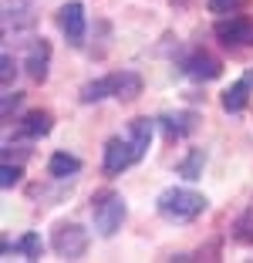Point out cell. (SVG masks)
<instances>
[{
	"label": "cell",
	"mask_w": 253,
	"mask_h": 263,
	"mask_svg": "<svg viewBox=\"0 0 253 263\" xmlns=\"http://www.w3.org/2000/svg\"><path fill=\"white\" fill-rule=\"evenodd\" d=\"M47 169H51L54 179H68V176H75V172L81 169V159L71 155V152H54L51 162H47Z\"/></svg>",
	"instance_id": "8fae6325"
},
{
	"label": "cell",
	"mask_w": 253,
	"mask_h": 263,
	"mask_svg": "<svg viewBox=\"0 0 253 263\" xmlns=\"http://www.w3.org/2000/svg\"><path fill=\"white\" fill-rule=\"evenodd\" d=\"M58 24H61L64 37H68L75 47L84 44V7L78 4V0H71V4H64V7L58 10Z\"/></svg>",
	"instance_id": "8992f818"
},
{
	"label": "cell",
	"mask_w": 253,
	"mask_h": 263,
	"mask_svg": "<svg viewBox=\"0 0 253 263\" xmlns=\"http://www.w3.org/2000/svg\"><path fill=\"white\" fill-rule=\"evenodd\" d=\"M47 61H51V44L41 37V41H34V44L27 47L24 68H27V74H31L34 81H44V78H47Z\"/></svg>",
	"instance_id": "ba28073f"
},
{
	"label": "cell",
	"mask_w": 253,
	"mask_h": 263,
	"mask_svg": "<svg viewBox=\"0 0 253 263\" xmlns=\"http://www.w3.org/2000/svg\"><path fill=\"white\" fill-rule=\"evenodd\" d=\"M14 74H17V68H14V58H10V54H4V58H0V81H4V88H10Z\"/></svg>",
	"instance_id": "ffe728a7"
},
{
	"label": "cell",
	"mask_w": 253,
	"mask_h": 263,
	"mask_svg": "<svg viewBox=\"0 0 253 263\" xmlns=\"http://www.w3.org/2000/svg\"><path fill=\"white\" fill-rule=\"evenodd\" d=\"M122 219H125V199L118 193H98L95 196V230L101 236H115L122 230Z\"/></svg>",
	"instance_id": "7a4b0ae2"
},
{
	"label": "cell",
	"mask_w": 253,
	"mask_h": 263,
	"mask_svg": "<svg viewBox=\"0 0 253 263\" xmlns=\"http://www.w3.org/2000/svg\"><path fill=\"white\" fill-rule=\"evenodd\" d=\"M203 165H206V152H203V148H192L189 155H186L183 162H179V176L183 179H200L203 176Z\"/></svg>",
	"instance_id": "9a60e30c"
},
{
	"label": "cell",
	"mask_w": 253,
	"mask_h": 263,
	"mask_svg": "<svg viewBox=\"0 0 253 263\" xmlns=\"http://www.w3.org/2000/svg\"><path fill=\"white\" fill-rule=\"evenodd\" d=\"M21 132L27 135V139H41V135H47L51 132V115L47 111H27L21 122Z\"/></svg>",
	"instance_id": "7c38bea8"
},
{
	"label": "cell",
	"mask_w": 253,
	"mask_h": 263,
	"mask_svg": "<svg viewBox=\"0 0 253 263\" xmlns=\"http://www.w3.org/2000/svg\"><path fill=\"white\" fill-rule=\"evenodd\" d=\"M129 142H132V148H135V155L142 159V155L149 152V142H152V122H149V118H135V122L129 125Z\"/></svg>",
	"instance_id": "30bf717a"
},
{
	"label": "cell",
	"mask_w": 253,
	"mask_h": 263,
	"mask_svg": "<svg viewBox=\"0 0 253 263\" xmlns=\"http://www.w3.org/2000/svg\"><path fill=\"white\" fill-rule=\"evenodd\" d=\"M155 206H159V213L166 219H176V223H186V219H196L206 209V196L203 193H192V189H166V193L155 199Z\"/></svg>",
	"instance_id": "6da1fadb"
},
{
	"label": "cell",
	"mask_w": 253,
	"mask_h": 263,
	"mask_svg": "<svg viewBox=\"0 0 253 263\" xmlns=\"http://www.w3.org/2000/svg\"><path fill=\"white\" fill-rule=\"evenodd\" d=\"M17 247L24 250V256H27V260H41V253H44V243H41L38 233H27V236H24Z\"/></svg>",
	"instance_id": "ac0fdd59"
},
{
	"label": "cell",
	"mask_w": 253,
	"mask_h": 263,
	"mask_svg": "<svg viewBox=\"0 0 253 263\" xmlns=\"http://www.w3.org/2000/svg\"><path fill=\"white\" fill-rule=\"evenodd\" d=\"M17 105H21V95H17V91L14 95H10V91L4 95V118H10V111H14Z\"/></svg>",
	"instance_id": "7402d4cb"
},
{
	"label": "cell",
	"mask_w": 253,
	"mask_h": 263,
	"mask_svg": "<svg viewBox=\"0 0 253 263\" xmlns=\"http://www.w3.org/2000/svg\"><path fill=\"white\" fill-rule=\"evenodd\" d=\"M17 182H21V165H10L7 159H4V165H0V186L10 189V186H17Z\"/></svg>",
	"instance_id": "d6986e66"
},
{
	"label": "cell",
	"mask_w": 253,
	"mask_h": 263,
	"mask_svg": "<svg viewBox=\"0 0 253 263\" xmlns=\"http://www.w3.org/2000/svg\"><path fill=\"white\" fill-rule=\"evenodd\" d=\"M183 71L192 81H216V78L223 74V64L216 61L213 54H206V51H196V54H189L183 61Z\"/></svg>",
	"instance_id": "52a82bcc"
},
{
	"label": "cell",
	"mask_w": 253,
	"mask_h": 263,
	"mask_svg": "<svg viewBox=\"0 0 253 263\" xmlns=\"http://www.w3.org/2000/svg\"><path fill=\"white\" fill-rule=\"evenodd\" d=\"M233 236H237L240 243H253V206L237 219V226H233Z\"/></svg>",
	"instance_id": "e0dca14e"
},
{
	"label": "cell",
	"mask_w": 253,
	"mask_h": 263,
	"mask_svg": "<svg viewBox=\"0 0 253 263\" xmlns=\"http://www.w3.org/2000/svg\"><path fill=\"white\" fill-rule=\"evenodd\" d=\"M54 253L64 256V260H78V256H84V250H88V230L78 223H64L54 230V240H51Z\"/></svg>",
	"instance_id": "3957f363"
},
{
	"label": "cell",
	"mask_w": 253,
	"mask_h": 263,
	"mask_svg": "<svg viewBox=\"0 0 253 263\" xmlns=\"http://www.w3.org/2000/svg\"><path fill=\"white\" fill-rule=\"evenodd\" d=\"M132 162H138V155L129 139H112L105 145V172L108 176H122Z\"/></svg>",
	"instance_id": "5b68a950"
},
{
	"label": "cell",
	"mask_w": 253,
	"mask_h": 263,
	"mask_svg": "<svg viewBox=\"0 0 253 263\" xmlns=\"http://www.w3.org/2000/svg\"><path fill=\"white\" fill-rule=\"evenodd\" d=\"M0 250H4V260H10V253H14V247H10V240H4V247H0Z\"/></svg>",
	"instance_id": "603a6c76"
},
{
	"label": "cell",
	"mask_w": 253,
	"mask_h": 263,
	"mask_svg": "<svg viewBox=\"0 0 253 263\" xmlns=\"http://www.w3.org/2000/svg\"><path fill=\"white\" fill-rule=\"evenodd\" d=\"M216 37L226 47H253V24L246 17H230V21H216Z\"/></svg>",
	"instance_id": "277c9868"
},
{
	"label": "cell",
	"mask_w": 253,
	"mask_h": 263,
	"mask_svg": "<svg viewBox=\"0 0 253 263\" xmlns=\"http://www.w3.org/2000/svg\"><path fill=\"white\" fill-rule=\"evenodd\" d=\"M243 81H246V85H250V88H253V68H250V71H246V78H243Z\"/></svg>",
	"instance_id": "cb8c5ba5"
},
{
	"label": "cell",
	"mask_w": 253,
	"mask_h": 263,
	"mask_svg": "<svg viewBox=\"0 0 253 263\" xmlns=\"http://www.w3.org/2000/svg\"><path fill=\"white\" fill-rule=\"evenodd\" d=\"M138 91H142V78L135 71H122L118 74V85H115V98L132 101V98H138Z\"/></svg>",
	"instance_id": "5bb4252c"
},
{
	"label": "cell",
	"mask_w": 253,
	"mask_h": 263,
	"mask_svg": "<svg viewBox=\"0 0 253 263\" xmlns=\"http://www.w3.org/2000/svg\"><path fill=\"white\" fill-rule=\"evenodd\" d=\"M237 4L240 0H209V10H213V14H230Z\"/></svg>",
	"instance_id": "44dd1931"
},
{
	"label": "cell",
	"mask_w": 253,
	"mask_h": 263,
	"mask_svg": "<svg viewBox=\"0 0 253 263\" xmlns=\"http://www.w3.org/2000/svg\"><path fill=\"white\" fill-rule=\"evenodd\" d=\"M159 122L166 125L169 139H183V135H189V132H192V115H162Z\"/></svg>",
	"instance_id": "2e32d148"
},
{
	"label": "cell",
	"mask_w": 253,
	"mask_h": 263,
	"mask_svg": "<svg viewBox=\"0 0 253 263\" xmlns=\"http://www.w3.org/2000/svg\"><path fill=\"white\" fill-rule=\"evenodd\" d=\"M246 91H250V85H246V81H237V85H230L226 91H223V108L230 111V115L243 111V108H246Z\"/></svg>",
	"instance_id": "4fadbf2b"
},
{
	"label": "cell",
	"mask_w": 253,
	"mask_h": 263,
	"mask_svg": "<svg viewBox=\"0 0 253 263\" xmlns=\"http://www.w3.org/2000/svg\"><path fill=\"white\" fill-rule=\"evenodd\" d=\"M115 85H118V74L88 81V85L81 88V101H84V105H92V101H101V98H115Z\"/></svg>",
	"instance_id": "9c48e42d"
}]
</instances>
